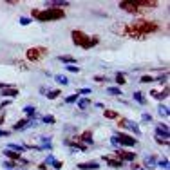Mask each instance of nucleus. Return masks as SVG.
Segmentation results:
<instances>
[{
    "label": "nucleus",
    "mask_w": 170,
    "mask_h": 170,
    "mask_svg": "<svg viewBox=\"0 0 170 170\" xmlns=\"http://www.w3.org/2000/svg\"><path fill=\"white\" fill-rule=\"evenodd\" d=\"M6 156H8L11 161H16V163H22V165H27V159H24L22 156L18 154V152H15V150H9V148H6Z\"/></svg>",
    "instance_id": "obj_10"
},
{
    "label": "nucleus",
    "mask_w": 170,
    "mask_h": 170,
    "mask_svg": "<svg viewBox=\"0 0 170 170\" xmlns=\"http://www.w3.org/2000/svg\"><path fill=\"white\" fill-rule=\"evenodd\" d=\"M24 112L27 114V118H36V107H33V105H27V107H24Z\"/></svg>",
    "instance_id": "obj_19"
},
{
    "label": "nucleus",
    "mask_w": 170,
    "mask_h": 170,
    "mask_svg": "<svg viewBox=\"0 0 170 170\" xmlns=\"http://www.w3.org/2000/svg\"><path fill=\"white\" fill-rule=\"evenodd\" d=\"M69 2L65 0H54V2H47V8H54V9H62V8H67Z\"/></svg>",
    "instance_id": "obj_18"
},
{
    "label": "nucleus",
    "mask_w": 170,
    "mask_h": 170,
    "mask_svg": "<svg viewBox=\"0 0 170 170\" xmlns=\"http://www.w3.org/2000/svg\"><path fill=\"white\" fill-rule=\"evenodd\" d=\"M150 96H154V98H157V100H165V98L168 96V87H165L163 90H150Z\"/></svg>",
    "instance_id": "obj_16"
},
{
    "label": "nucleus",
    "mask_w": 170,
    "mask_h": 170,
    "mask_svg": "<svg viewBox=\"0 0 170 170\" xmlns=\"http://www.w3.org/2000/svg\"><path fill=\"white\" fill-rule=\"evenodd\" d=\"M54 80L58 81V83H62V85H67V83H69L67 76H63V74H56V76H54Z\"/></svg>",
    "instance_id": "obj_25"
},
{
    "label": "nucleus",
    "mask_w": 170,
    "mask_h": 170,
    "mask_svg": "<svg viewBox=\"0 0 170 170\" xmlns=\"http://www.w3.org/2000/svg\"><path fill=\"white\" fill-rule=\"evenodd\" d=\"M103 116H105V118H109V119H119V114L116 111H111V109H105Z\"/></svg>",
    "instance_id": "obj_20"
},
{
    "label": "nucleus",
    "mask_w": 170,
    "mask_h": 170,
    "mask_svg": "<svg viewBox=\"0 0 170 170\" xmlns=\"http://www.w3.org/2000/svg\"><path fill=\"white\" fill-rule=\"evenodd\" d=\"M94 81H109L107 76H94Z\"/></svg>",
    "instance_id": "obj_43"
},
{
    "label": "nucleus",
    "mask_w": 170,
    "mask_h": 170,
    "mask_svg": "<svg viewBox=\"0 0 170 170\" xmlns=\"http://www.w3.org/2000/svg\"><path fill=\"white\" fill-rule=\"evenodd\" d=\"M4 167H8V168H15L16 161H4Z\"/></svg>",
    "instance_id": "obj_40"
},
{
    "label": "nucleus",
    "mask_w": 170,
    "mask_h": 170,
    "mask_svg": "<svg viewBox=\"0 0 170 170\" xmlns=\"http://www.w3.org/2000/svg\"><path fill=\"white\" fill-rule=\"evenodd\" d=\"M156 165H159V167H161V168H168V159H167V157H165V159H161V161H157L156 163Z\"/></svg>",
    "instance_id": "obj_36"
},
{
    "label": "nucleus",
    "mask_w": 170,
    "mask_h": 170,
    "mask_svg": "<svg viewBox=\"0 0 170 170\" xmlns=\"http://www.w3.org/2000/svg\"><path fill=\"white\" fill-rule=\"evenodd\" d=\"M29 22H31V18H25V16H22V18H20V24H22V25H27Z\"/></svg>",
    "instance_id": "obj_44"
},
{
    "label": "nucleus",
    "mask_w": 170,
    "mask_h": 170,
    "mask_svg": "<svg viewBox=\"0 0 170 170\" xmlns=\"http://www.w3.org/2000/svg\"><path fill=\"white\" fill-rule=\"evenodd\" d=\"M76 94H78V96H80V94H85V96H89V94H90V89H80L78 92H76Z\"/></svg>",
    "instance_id": "obj_42"
},
{
    "label": "nucleus",
    "mask_w": 170,
    "mask_h": 170,
    "mask_svg": "<svg viewBox=\"0 0 170 170\" xmlns=\"http://www.w3.org/2000/svg\"><path fill=\"white\" fill-rule=\"evenodd\" d=\"M42 121H44V123H51V125H54V123H56V118H54V116H44Z\"/></svg>",
    "instance_id": "obj_33"
},
{
    "label": "nucleus",
    "mask_w": 170,
    "mask_h": 170,
    "mask_svg": "<svg viewBox=\"0 0 170 170\" xmlns=\"http://www.w3.org/2000/svg\"><path fill=\"white\" fill-rule=\"evenodd\" d=\"M156 136H159V138H163V140H168V125H163V123H159V125L156 127Z\"/></svg>",
    "instance_id": "obj_12"
},
{
    "label": "nucleus",
    "mask_w": 170,
    "mask_h": 170,
    "mask_svg": "<svg viewBox=\"0 0 170 170\" xmlns=\"http://www.w3.org/2000/svg\"><path fill=\"white\" fill-rule=\"evenodd\" d=\"M134 100H136L140 105H147V100H145V96H143V92H140V90L134 92Z\"/></svg>",
    "instance_id": "obj_22"
},
{
    "label": "nucleus",
    "mask_w": 170,
    "mask_h": 170,
    "mask_svg": "<svg viewBox=\"0 0 170 170\" xmlns=\"http://www.w3.org/2000/svg\"><path fill=\"white\" fill-rule=\"evenodd\" d=\"M132 170H140V165H138V163H132Z\"/></svg>",
    "instance_id": "obj_48"
},
{
    "label": "nucleus",
    "mask_w": 170,
    "mask_h": 170,
    "mask_svg": "<svg viewBox=\"0 0 170 170\" xmlns=\"http://www.w3.org/2000/svg\"><path fill=\"white\" fill-rule=\"evenodd\" d=\"M157 112H159V114H161V116H168L170 112H168V107H167V105H159V107H157Z\"/></svg>",
    "instance_id": "obj_26"
},
{
    "label": "nucleus",
    "mask_w": 170,
    "mask_h": 170,
    "mask_svg": "<svg viewBox=\"0 0 170 170\" xmlns=\"http://www.w3.org/2000/svg\"><path fill=\"white\" fill-rule=\"evenodd\" d=\"M116 136V143H118V147H134L138 141H136V138L134 136H129V134L125 132H119V134H114Z\"/></svg>",
    "instance_id": "obj_5"
},
{
    "label": "nucleus",
    "mask_w": 170,
    "mask_h": 170,
    "mask_svg": "<svg viewBox=\"0 0 170 170\" xmlns=\"http://www.w3.org/2000/svg\"><path fill=\"white\" fill-rule=\"evenodd\" d=\"M67 71H69V73H80V67L78 65H67Z\"/></svg>",
    "instance_id": "obj_37"
},
{
    "label": "nucleus",
    "mask_w": 170,
    "mask_h": 170,
    "mask_svg": "<svg viewBox=\"0 0 170 170\" xmlns=\"http://www.w3.org/2000/svg\"><path fill=\"white\" fill-rule=\"evenodd\" d=\"M141 170H147V168H141Z\"/></svg>",
    "instance_id": "obj_50"
},
{
    "label": "nucleus",
    "mask_w": 170,
    "mask_h": 170,
    "mask_svg": "<svg viewBox=\"0 0 170 170\" xmlns=\"http://www.w3.org/2000/svg\"><path fill=\"white\" fill-rule=\"evenodd\" d=\"M119 9H121V11H127V13H130V15H136V13H145V11L140 9L134 2H119Z\"/></svg>",
    "instance_id": "obj_7"
},
{
    "label": "nucleus",
    "mask_w": 170,
    "mask_h": 170,
    "mask_svg": "<svg viewBox=\"0 0 170 170\" xmlns=\"http://www.w3.org/2000/svg\"><path fill=\"white\" fill-rule=\"evenodd\" d=\"M60 62H63V63H69V65H73L74 63V58H71V56H58Z\"/></svg>",
    "instance_id": "obj_31"
},
{
    "label": "nucleus",
    "mask_w": 170,
    "mask_h": 170,
    "mask_svg": "<svg viewBox=\"0 0 170 170\" xmlns=\"http://www.w3.org/2000/svg\"><path fill=\"white\" fill-rule=\"evenodd\" d=\"M157 29H159L157 22H154V20H143V18H141V20H136V22L125 25L123 31H121V35L130 36V38H134V40H145L147 35L156 33Z\"/></svg>",
    "instance_id": "obj_1"
},
{
    "label": "nucleus",
    "mask_w": 170,
    "mask_h": 170,
    "mask_svg": "<svg viewBox=\"0 0 170 170\" xmlns=\"http://www.w3.org/2000/svg\"><path fill=\"white\" fill-rule=\"evenodd\" d=\"M4 136H9V130H0V138H4Z\"/></svg>",
    "instance_id": "obj_47"
},
{
    "label": "nucleus",
    "mask_w": 170,
    "mask_h": 170,
    "mask_svg": "<svg viewBox=\"0 0 170 170\" xmlns=\"http://www.w3.org/2000/svg\"><path fill=\"white\" fill-rule=\"evenodd\" d=\"M54 161H56V159H54L51 154H49L47 157H45V163H44V165H51V167H52V163H54Z\"/></svg>",
    "instance_id": "obj_39"
},
{
    "label": "nucleus",
    "mask_w": 170,
    "mask_h": 170,
    "mask_svg": "<svg viewBox=\"0 0 170 170\" xmlns=\"http://www.w3.org/2000/svg\"><path fill=\"white\" fill-rule=\"evenodd\" d=\"M58 96H60V89H52L47 92V98H49V100H54V98H58Z\"/></svg>",
    "instance_id": "obj_28"
},
{
    "label": "nucleus",
    "mask_w": 170,
    "mask_h": 170,
    "mask_svg": "<svg viewBox=\"0 0 170 170\" xmlns=\"http://www.w3.org/2000/svg\"><path fill=\"white\" fill-rule=\"evenodd\" d=\"M52 168H54V170L62 168V163H60V161H54V163H52Z\"/></svg>",
    "instance_id": "obj_45"
},
{
    "label": "nucleus",
    "mask_w": 170,
    "mask_h": 170,
    "mask_svg": "<svg viewBox=\"0 0 170 170\" xmlns=\"http://www.w3.org/2000/svg\"><path fill=\"white\" fill-rule=\"evenodd\" d=\"M156 163H157L156 156H147V157H145V167H147V168H152V167H156Z\"/></svg>",
    "instance_id": "obj_21"
},
{
    "label": "nucleus",
    "mask_w": 170,
    "mask_h": 170,
    "mask_svg": "<svg viewBox=\"0 0 170 170\" xmlns=\"http://www.w3.org/2000/svg\"><path fill=\"white\" fill-rule=\"evenodd\" d=\"M71 38H73V44L81 47V49H90V47L100 44V38L98 36H89L83 31H78V29H74L71 33Z\"/></svg>",
    "instance_id": "obj_3"
},
{
    "label": "nucleus",
    "mask_w": 170,
    "mask_h": 170,
    "mask_svg": "<svg viewBox=\"0 0 170 170\" xmlns=\"http://www.w3.org/2000/svg\"><path fill=\"white\" fill-rule=\"evenodd\" d=\"M156 143H157V145H165V147H167V145H168V140H163V138H159V136H156Z\"/></svg>",
    "instance_id": "obj_38"
},
{
    "label": "nucleus",
    "mask_w": 170,
    "mask_h": 170,
    "mask_svg": "<svg viewBox=\"0 0 170 170\" xmlns=\"http://www.w3.org/2000/svg\"><path fill=\"white\" fill-rule=\"evenodd\" d=\"M125 74H121V73H118L116 74V83H118V85H125Z\"/></svg>",
    "instance_id": "obj_30"
},
{
    "label": "nucleus",
    "mask_w": 170,
    "mask_h": 170,
    "mask_svg": "<svg viewBox=\"0 0 170 170\" xmlns=\"http://www.w3.org/2000/svg\"><path fill=\"white\" fill-rule=\"evenodd\" d=\"M40 148H49V150H51V148H52L51 140H47V138H42V145H40Z\"/></svg>",
    "instance_id": "obj_29"
},
{
    "label": "nucleus",
    "mask_w": 170,
    "mask_h": 170,
    "mask_svg": "<svg viewBox=\"0 0 170 170\" xmlns=\"http://www.w3.org/2000/svg\"><path fill=\"white\" fill-rule=\"evenodd\" d=\"M134 4H136L140 9L145 11V9H150V8H157V4H159V2H157V0H136Z\"/></svg>",
    "instance_id": "obj_9"
},
{
    "label": "nucleus",
    "mask_w": 170,
    "mask_h": 170,
    "mask_svg": "<svg viewBox=\"0 0 170 170\" xmlns=\"http://www.w3.org/2000/svg\"><path fill=\"white\" fill-rule=\"evenodd\" d=\"M9 105H11V100H6V101H2V103H0V111H4V109H6V107H9Z\"/></svg>",
    "instance_id": "obj_41"
},
{
    "label": "nucleus",
    "mask_w": 170,
    "mask_h": 170,
    "mask_svg": "<svg viewBox=\"0 0 170 170\" xmlns=\"http://www.w3.org/2000/svg\"><path fill=\"white\" fill-rule=\"evenodd\" d=\"M118 127H121V129H127V130H130V132H134L138 138L141 136V130H140V125L136 123V121H130V119H125L121 118L118 121Z\"/></svg>",
    "instance_id": "obj_6"
},
{
    "label": "nucleus",
    "mask_w": 170,
    "mask_h": 170,
    "mask_svg": "<svg viewBox=\"0 0 170 170\" xmlns=\"http://www.w3.org/2000/svg\"><path fill=\"white\" fill-rule=\"evenodd\" d=\"M100 168V163L98 161H87V163H80L78 170H98Z\"/></svg>",
    "instance_id": "obj_14"
},
{
    "label": "nucleus",
    "mask_w": 170,
    "mask_h": 170,
    "mask_svg": "<svg viewBox=\"0 0 170 170\" xmlns=\"http://www.w3.org/2000/svg\"><path fill=\"white\" fill-rule=\"evenodd\" d=\"M8 148L9 150H15V152H18V154H22L24 150H25V147H22V145H15V143H9Z\"/></svg>",
    "instance_id": "obj_23"
},
{
    "label": "nucleus",
    "mask_w": 170,
    "mask_h": 170,
    "mask_svg": "<svg viewBox=\"0 0 170 170\" xmlns=\"http://www.w3.org/2000/svg\"><path fill=\"white\" fill-rule=\"evenodd\" d=\"M107 92H109V94H112V96H121V89H118V87H109V89H107Z\"/></svg>",
    "instance_id": "obj_27"
},
{
    "label": "nucleus",
    "mask_w": 170,
    "mask_h": 170,
    "mask_svg": "<svg viewBox=\"0 0 170 170\" xmlns=\"http://www.w3.org/2000/svg\"><path fill=\"white\" fill-rule=\"evenodd\" d=\"M27 125H33L31 119H20L13 125V130H24V129H27Z\"/></svg>",
    "instance_id": "obj_17"
},
{
    "label": "nucleus",
    "mask_w": 170,
    "mask_h": 170,
    "mask_svg": "<svg viewBox=\"0 0 170 170\" xmlns=\"http://www.w3.org/2000/svg\"><path fill=\"white\" fill-rule=\"evenodd\" d=\"M143 121H152V116H148V114H143Z\"/></svg>",
    "instance_id": "obj_46"
},
{
    "label": "nucleus",
    "mask_w": 170,
    "mask_h": 170,
    "mask_svg": "<svg viewBox=\"0 0 170 170\" xmlns=\"http://www.w3.org/2000/svg\"><path fill=\"white\" fill-rule=\"evenodd\" d=\"M31 18H35L38 22H54V20L65 18V11H63V9H54V8L33 9V11H31Z\"/></svg>",
    "instance_id": "obj_2"
},
{
    "label": "nucleus",
    "mask_w": 170,
    "mask_h": 170,
    "mask_svg": "<svg viewBox=\"0 0 170 170\" xmlns=\"http://www.w3.org/2000/svg\"><path fill=\"white\" fill-rule=\"evenodd\" d=\"M141 81H143V83H154L156 78L154 76H150V74H147V76H141Z\"/></svg>",
    "instance_id": "obj_32"
},
{
    "label": "nucleus",
    "mask_w": 170,
    "mask_h": 170,
    "mask_svg": "<svg viewBox=\"0 0 170 170\" xmlns=\"http://www.w3.org/2000/svg\"><path fill=\"white\" fill-rule=\"evenodd\" d=\"M0 94H2L4 98H15V96H18V89H15V87H8V89L0 90Z\"/></svg>",
    "instance_id": "obj_15"
},
{
    "label": "nucleus",
    "mask_w": 170,
    "mask_h": 170,
    "mask_svg": "<svg viewBox=\"0 0 170 170\" xmlns=\"http://www.w3.org/2000/svg\"><path fill=\"white\" fill-rule=\"evenodd\" d=\"M156 80L159 81V83H163V85H165V81L168 80V73H165V74H161V76H157V78H156Z\"/></svg>",
    "instance_id": "obj_35"
},
{
    "label": "nucleus",
    "mask_w": 170,
    "mask_h": 170,
    "mask_svg": "<svg viewBox=\"0 0 170 170\" xmlns=\"http://www.w3.org/2000/svg\"><path fill=\"white\" fill-rule=\"evenodd\" d=\"M74 141H78V143H80V141H83L85 145H92V130H85V132H81Z\"/></svg>",
    "instance_id": "obj_11"
},
{
    "label": "nucleus",
    "mask_w": 170,
    "mask_h": 170,
    "mask_svg": "<svg viewBox=\"0 0 170 170\" xmlns=\"http://www.w3.org/2000/svg\"><path fill=\"white\" fill-rule=\"evenodd\" d=\"M78 94H71V96H67L65 98V103H74V101H78Z\"/></svg>",
    "instance_id": "obj_34"
},
{
    "label": "nucleus",
    "mask_w": 170,
    "mask_h": 170,
    "mask_svg": "<svg viewBox=\"0 0 170 170\" xmlns=\"http://www.w3.org/2000/svg\"><path fill=\"white\" fill-rule=\"evenodd\" d=\"M49 54V49L47 47H31L25 51V58L29 62H40L42 58H45Z\"/></svg>",
    "instance_id": "obj_4"
},
{
    "label": "nucleus",
    "mask_w": 170,
    "mask_h": 170,
    "mask_svg": "<svg viewBox=\"0 0 170 170\" xmlns=\"http://www.w3.org/2000/svg\"><path fill=\"white\" fill-rule=\"evenodd\" d=\"M101 159H103L109 167H112V168H121V165H123V161L114 159V157H111V156H101Z\"/></svg>",
    "instance_id": "obj_13"
},
{
    "label": "nucleus",
    "mask_w": 170,
    "mask_h": 170,
    "mask_svg": "<svg viewBox=\"0 0 170 170\" xmlns=\"http://www.w3.org/2000/svg\"><path fill=\"white\" fill-rule=\"evenodd\" d=\"M119 161H134L136 159V152H130V150H125V148H119L116 152Z\"/></svg>",
    "instance_id": "obj_8"
},
{
    "label": "nucleus",
    "mask_w": 170,
    "mask_h": 170,
    "mask_svg": "<svg viewBox=\"0 0 170 170\" xmlns=\"http://www.w3.org/2000/svg\"><path fill=\"white\" fill-rule=\"evenodd\" d=\"M2 123H4V116H0V125H2Z\"/></svg>",
    "instance_id": "obj_49"
},
{
    "label": "nucleus",
    "mask_w": 170,
    "mask_h": 170,
    "mask_svg": "<svg viewBox=\"0 0 170 170\" xmlns=\"http://www.w3.org/2000/svg\"><path fill=\"white\" fill-rule=\"evenodd\" d=\"M89 103H90V98H78V107L80 109H85Z\"/></svg>",
    "instance_id": "obj_24"
}]
</instances>
